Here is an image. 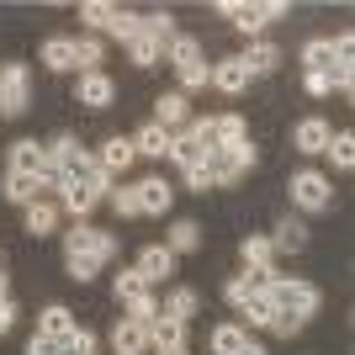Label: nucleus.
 <instances>
[{
	"label": "nucleus",
	"mask_w": 355,
	"mask_h": 355,
	"mask_svg": "<svg viewBox=\"0 0 355 355\" xmlns=\"http://www.w3.org/2000/svg\"><path fill=\"white\" fill-rule=\"evenodd\" d=\"M0 302H6V270H0Z\"/></svg>",
	"instance_id": "obj_55"
},
{
	"label": "nucleus",
	"mask_w": 355,
	"mask_h": 355,
	"mask_svg": "<svg viewBox=\"0 0 355 355\" xmlns=\"http://www.w3.org/2000/svg\"><path fill=\"white\" fill-rule=\"evenodd\" d=\"M64 266H69V276H74V282H90V276L101 270L96 260H90V254H64Z\"/></svg>",
	"instance_id": "obj_47"
},
{
	"label": "nucleus",
	"mask_w": 355,
	"mask_h": 355,
	"mask_svg": "<svg viewBox=\"0 0 355 355\" xmlns=\"http://www.w3.org/2000/svg\"><path fill=\"white\" fill-rule=\"evenodd\" d=\"M302 85H308V96H318V101H324L329 90H334V80H329V74H302Z\"/></svg>",
	"instance_id": "obj_49"
},
{
	"label": "nucleus",
	"mask_w": 355,
	"mask_h": 355,
	"mask_svg": "<svg viewBox=\"0 0 355 355\" xmlns=\"http://www.w3.org/2000/svg\"><path fill=\"white\" fill-rule=\"evenodd\" d=\"M239 64L250 69V80H254V74H270L276 64H282V48H276V43H260V37H254L250 53H239Z\"/></svg>",
	"instance_id": "obj_21"
},
{
	"label": "nucleus",
	"mask_w": 355,
	"mask_h": 355,
	"mask_svg": "<svg viewBox=\"0 0 355 355\" xmlns=\"http://www.w3.org/2000/svg\"><path fill=\"white\" fill-rule=\"evenodd\" d=\"M128 59H133L138 69H154V64L164 59V48H159V43H154V37H148V32H144V21H138V37H133V43H128Z\"/></svg>",
	"instance_id": "obj_26"
},
{
	"label": "nucleus",
	"mask_w": 355,
	"mask_h": 355,
	"mask_svg": "<svg viewBox=\"0 0 355 355\" xmlns=\"http://www.w3.org/2000/svg\"><path fill=\"white\" fill-rule=\"evenodd\" d=\"M164 250H170V254H191V250H202V228H196L191 218H175V223H170V234H164Z\"/></svg>",
	"instance_id": "obj_20"
},
{
	"label": "nucleus",
	"mask_w": 355,
	"mask_h": 355,
	"mask_svg": "<svg viewBox=\"0 0 355 355\" xmlns=\"http://www.w3.org/2000/svg\"><path fill=\"white\" fill-rule=\"evenodd\" d=\"M144 32H148V37H154L159 48H170V43H175V16H170V11H154V16H144Z\"/></svg>",
	"instance_id": "obj_35"
},
{
	"label": "nucleus",
	"mask_w": 355,
	"mask_h": 355,
	"mask_svg": "<svg viewBox=\"0 0 355 355\" xmlns=\"http://www.w3.org/2000/svg\"><path fill=\"white\" fill-rule=\"evenodd\" d=\"M59 355H96V334L74 324L69 334H64V340H59Z\"/></svg>",
	"instance_id": "obj_37"
},
{
	"label": "nucleus",
	"mask_w": 355,
	"mask_h": 355,
	"mask_svg": "<svg viewBox=\"0 0 355 355\" xmlns=\"http://www.w3.org/2000/svg\"><path fill=\"white\" fill-rule=\"evenodd\" d=\"M239 254H244V266H250V276H270V270H276V244H270L266 234H250Z\"/></svg>",
	"instance_id": "obj_15"
},
{
	"label": "nucleus",
	"mask_w": 355,
	"mask_h": 355,
	"mask_svg": "<svg viewBox=\"0 0 355 355\" xmlns=\"http://www.w3.org/2000/svg\"><path fill=\"white\" fill-rule=\"evenodd\" d=\"M133 148H138V154H144V159H170V133H164L159 122H148L144 133L133 138Z\"/></svg>",
	"instance_id": "obj_23"
},
{
	"label": "nucleus",
	"mask_w": 355,
	"mask_h": 355,
	"mask_svg": "<svg viewBox=\"0 0 355 355\" xmlns=\"http://www.w3.org/2000/svg\"><path fill=\"white\" fill-rule=\"evenodd\" d=\"M133 270L144 276V286H159L164 276H175V254L164 250V244H148V250L138 254V266H133Z\"/></svg>",
	"instance_id": "obj_9"
},
{
	"label": "nucleus",
	"mask_w": 355,
	"mask_h": 355,
	"mask_svg": "<svg viewBox=\"0 0 355 355\" xmlns=\"http://www.w3.org/2000/svg\"><path fill=\"white\" fill-rule=\"evenodd\" d=\"M254 292H260V282H254V276H234V282L223 286V297H228V302H234V308H244V302H250Z\"/></svg>",
	"instance_id": "obj_43"
},
{
	"label": "nucleus",
	"mask_w": 355,
	"mask_h": 355,
	"mask_svg": "<svg viewBox=\"0 0 355 355\" xmlns=\"http://www.w3.org/2000/svg\"><path fill=\"white\" fill-rule=\"evenodd\" d=\"M138 159V148H133V138H106L101 144V154H96V164H101L106 175L117 180V175H128V164Z\"/></svg>",
	"instance_id": "obj_11"
},
{
	"label": "nucleus",
	"mask_w": 355,
	"mask_h": 355,
	"mask_svg": "<svg viewBox=\"0 0 355 355\" xmlns=\"http://www.w3.org/2000/svg\"><path fill=\"white\" fill-rule=\"evenodd\" d=\"M122 308H128V324H154V318H159V302H154V292H138L133 302H122Z\"/></svg>",
	"instance_id": "obj_36"
},
{
	"label": "nucleus",
	"mask_w": 355,
	"mask_h": 355,
	"mask_svg": "<svg viewBox=\"0 0 355 355\" xmlns=\"http://www.w3.org/2000/svg\"><path fill=\"white\" fill-rule=\"evenodd\" d=\"M186 186H191L196 196H207V191H212V180H207V164H196V170H186Z\"/></svg>",
	"instance_id": "obj_48"
},
{
	"label": "nucleus",
	"mask_w": 355,
	"mask_h": 355,
	"mask_svg": "<svg viewBox=\"0 0 355 355\" xmlns=\"http://www.w3.org/2000/svg\"><path fill=\"white\" fill-rule=\"evenodd\" d=\"M228 21H234L244 37H254V32L266 27V21H276V16H286V0H266V6H239V0H223L218 6Z\"/></svg>",
	"instance_id": "obj_6"
},
{
	"label": "nucleus",
	"mask_w": 355,
	"mask_h": 355,
	"mask_svg": "<svg viewBox=\"0 0 355 355\" xmlns=\"http://www.w3.org/2000/svg\"><path fill=\"white\" fill-rule=\"evenodd\" d=\"M154 355H186V345H159Z\"/></svg>",
	"instance_id": "obj_53"
},
{
	"label": "nucleus",
	"mask_w": 355,
	"mask_h": 355,
	"mask_svg": "<svg viewBox=\"0 0 355 355\" xmlns=\"http://www.w3.org/2000/svg\"><path fill=\"white\" fill-rule=\"evenodd\" d=\"M11 324H16V308H11V297L0 302V334H11Z\"/></svg>",
	"instance_id": "obj_52"
},
{
	"label": "nucleus",
	"mask_w": 355,
	"mask_h": 355,
	"mask_svg": "<svg viewBox=\"0 0 355 355\" xmlns=\"http://www.w3.org/2000/svg\"><path fill=\"white\" fill-rule=\"evenodd\" d=\"M324 154H329L334 164H340V170H350V164H355V138H350V133H334Z\"/></svg>",
	"instance_id": "obj_41"
},
{
	"label": "nucleus",
	"mask_w": 355,
	"mask_h": 355,
	"mask_svg": "<svg viewBox=\"0 0 355 355\" xmlns=\"http://www.w3.org/2000/svg\"><path fill=\"white\" fill-rule=\"evenodd\" d=\"M112 350H117V355H144L148 350V329L117 318V329H112Z\"/></svg>",
	"instance_id": "obj_19"
},
{
	"label": "nucleus",
	"mask_w": 355,
	"mask_h": 355,
	"mask_svg": "<svg viewBox=\"0 0 355 355\" xmlns=\"http://www.w3.org/2000/svg\"><path fill=\"white\" fill-rule=\"evenodd\" d=\"M112 11H117V6H106V0H85V6H80V21L96 27V32H106L112 27Z\"/></svg>",
	"instance_id": "obj_39"
},
{
	"label": "nucleus",
	"mask_w": 355,
	"mask_h": 355,
	"mask_svg": "<svg viewBox=\"0 0 355 355\" xmlns=\"http://www.w3.org/2000/svg\"><path fill=\"white\" fill-rule=\"evenodd\" d=\"M164 59L175 64V69H191V64H202V43H196V37H186V32H175V43L164 48Z\"/></svg>",
	"instance_id": "obj_29"
},
{
	"label": "nucleus",
	"mask_w": 355,
	"mask_h": 355,
	"mask_svg": "<svg viewBox=\"0 0 355 355\" xmlns=\"http://www.w3.org/2000/svg\"><path fill=\"white\" fill-rule=\"evenodd\" d=\"M53 228H59V207H53V202H32L27 207V234H53Z\"/></svg>",
	"instance_id": "obj_32"
},
{
	"label": "nucleus",
	"mask_w": 355,
	"mask_h": 355,
	"mask_svg": "<svg viewBox=\"0 0 355 355\" xmlns=\"http://www.w3.org/2000/svg\"><path fill=\"white\" fill-rule=\"evenodd\" d=\"M32 101V74L27 64H6L0 69V117H21Z\"/></svg>",
	"instance_id": "obj_4"
},
{
	"label": "nucleus",
	"mask_w": 355,
	"mask_h": 355,
	"mask_svg": "<svg viewBox=\"0 0 355 355\" xmlns=\"http://www.w3.org/2000/svg\"><path fill=\"white\" fill-rule=\"evenodd\" d=\"M74 101L90 106V112H106V106L117 101V85H112V74H106V69L80 74V85H74Z\"/></svg>",
	"instance_id": "obj_7"
},
{
	"label": "nucleus",
	"mask_w": 355,
	"mask_h": 355,
	"mask_svg": "<svg viewBox=\"0 0 355 355\" xmlns=\"http://www.w3.org/2000/svg\"><path fill=\"white\" fill-rule=\"evenodd\" d=\"M207 154H212V148L202 144V138H196L191 128H180V133L170 138V159H175L180 170H196V164H207Z\"/></svg>",
	"instance_id": "obj_13"
},
{
	"label": "nucleus",
	"mask_w": 355,
	"mask_h": 355,
	"mask_svg": "<svg viewBox=\"0 0 355 355\" xmlns=\"http://www.w3.org/2000/svg\"><path fill=\"white\" fill-rule=\"evenodd\" d=\"M270 329H276L282 340H292L297 329H302V318H292V313H276V318H270Z\"/></svg>",
	"instance_id": "obj_50"
},
{
	"label": "nucleus",
	"mask_w": 355,
	"mask_h": 355,
	"mask_svg": "<svg viewBox=\"0 0 355 355\" xmlns=\"http://www.w3.org/2000/svg\"><path fill=\"white\" fill-rule=\"evenodd\" d=\"M154 122H159L164 133L175 138L180 128H186V122H191V106H186V96H180V90H164L159 101H154Z\"/></svg>",
	"instance_id": "obj_8"
},
{
	"label": "nucleus",
	"mask_w": 355,
	"mask_h": 355,
	"mask_svg": "<svg viewBox=\"0 0 355 355\" xmlns=\"http://www.w3.org/2000/svg\"><path fill=\"white\" fill-rule=\"evenodd\" d=\"M43 64L53 74H69L74 69V37H48L43 43Z\"/></svg>",
	"instance_id": "obj_25"
},
{
	"label": "nucleus",
	"mask_w": 355,
	"mask_h": 355,
	"mask_svg": "<svg viewBox=\"0 0 355 355\" xmlns=\"http://www.w3.org/2000/svg\"><path fill=\"white\" fill-rule=\"evenodd\" d=\"M101 59H106V48H101V37H74V69H80V74H90V69H101Z\"/></svg>",
	"instance_id": "obj_30"
},
{
	"label": "nucleus",
	"mask_w": 355,
	"mask_h": 355,
	"mask_svg": "<svg viewBox=\"0 0 355 355\" xmlns=\"http://www.w3.org/2000/svg\"><path fill=\"white\" fill-rule=\"evenodd\" d=\"M196 308H202V297H196L191 286H175V292L164 297V313H170V318H180V324H186V318H196Z\"/></svg>",
	"instance_id": "obj_31"
},
{
	"label": "nucleus",
	"mask_w": 355,
	"mask_h": 355,
	"mask_svg": "<svg viewBox=\"0 0 355 355\" xmlns=\"http://www.w3.org/2000/svg\"><path fill=\"white\" fill-rule=\"evenodd\" d=\"M74 154H80V138L74 133H59L53 144H48V164H69Z\"/></svg>",
	"instance_id": "obj_44"
},
{
	"label": "nucleus",
	"mask_w": 355,
	"mask_h": 355,
	"mask_svg": "<svg viewBox=\"0 0 355 355\" xmlns=\"http://www.w3.org/2000/svg\"><path fill=\"white\" fill-rule=\"evenodd\" d=\"M329 64H334V43H329V37L302 43V69H308V74H329Z\"/></svg>",
	"instance_id": "obj_27"
},
{
	"label": "nucleus",
	"mask_w": 355,
	"mask_h": 355,
	"mask_svg": "<svg viewBox=\"0 0 355 355\" xmlns=\"http://www.w3.org/2000/svg\"><path fill=\"white\" fill-rule=\"evenodd\" d=\"M329 138H334V128H329L324 117H302V122H297V133H292V148H302V154H324Z\"/></svg>",
	"instance_id": "obj_14"
},
{
	"label": "nucleus",
	"mask_w": 355,
	"mask_h": 355,
	"mask_svg": "<svg viewBox=\"0 0 355 355\" xmlns=\"http://www.w3.org/2000/svg\"><path fill=\"white\" fill-rule=\"evenodd\" d=\"M260 292H266V302H270L276 313H292V318H302V324H308L313 313H318V302H324L313 282H286V276L260 282Z\"/></svg>",
	"instance_id": "obj_1"
},
{
	"label": "nucleus",
	"mask_w": 355,
	"mask_h": 355,
	"mask_svg": "<svg viewBox=\"0 0 355 355\" xmlns=\"http://www.w3.org/2000/svg\"><path fill=\"white\" fill-rule=\"evenodd\" d=\"M6 202H16V207H32V202H37V191H32V175H11V170H6Z\"/></svg>",
	"instance_id": "obj_38"
},
{
	"label": "nucleus",
	"mask_w": 355,
	"mask_h": 355,
	"mask_svg": "<svg viewBox=\"0 0 355 355\" xmlns=\"http://www.w3.org/2000/svg\"><path fill=\"white\" fill-rule=\"evenodd\" d=\"M244 138H250V128H244V117H234V112H223V117L207 122V144L212 148H234V144H244Z\"/></svg>",
	"instance_id": "obj_16"
},
{
	"label": "nucleus",
	"mask_w": 355,
	"mask_h": 355,
	"mask_svg": "<svg viewBox=\"0 0 355 355\" xmlns=\"http://www.w3.org/2000/svg\"><path fill=\"white\" fill-rule=\"evenodd\" d=\"M250 170H254L250 138H244V144H234V148H212V154H207V180H212V186H239Z\"/></svg>",
	"instance_id": "obj_2"
},
{
	"label": "nucleus",
	"mask_w": 355,
	"mask_h": 355,
	"mask_svg": "<svg viewBox=\"0 0 355 355\" xmlns=\"http://www.w3.org/2000/svg\"><path fill=\"white\" fill-rule=\"evenodd\" d=\"M212 85H218L223 96H244V90H250V69L239 59H223V64H212Z\"/></svg>",
	"instance_id": "obj_18"
},
{
	"label": "nucleus",
	"mask_w": 355,
	"mask_h": 355,
	"mask_svg": "<svg viewBox=\"0 0 355 355\" xmlns=\"http://www.w3.org/2000/svg\"><path fill=\"white\" fill-rule=\"evenodd\" d=\"M286 191H292V202L302 212H329V202H334V186H329V175H318V170H297Z\"/></svg>",
	"instance_id": "obj_5"
},
{
	"label": "nucleus",
	"mask_w": 355,
	"mask_h": 355,
	"mask_svg": "<svg viewBox=\"0 0 355 355\" xmlns=\"http://www.w3.org/2000/svg\"><path fill=\"white\" fill-rule=\"evenodd\" d=\"M138 21H144V16H133V11H122V6H117L106 32H112V37H122V43H133V37H138Z\"/></svg>",
	"instance_id": "obj_42"
},
{
	"label": "nucleus",
	"mask_w": 355,
	"mask_h": 355,
	"mask_svg": "<svg viewBox=\"0 0 355 355\" xmlns=\"http://www.w3.org/2000/svg\"><path fill=\"white\" fill-rule=\"evenodd\" d=\"M244 345H250L244 324H218V329H212V355H239Z\"/></svg>",
	"instance_id": "obj_28"
},
{
	"label": "nucleus",
	"mask_w": 355,
	"mask_h": 355,
	"mask_svg": "<svg viewBox=\"0 0 355 355\" xmlns=\"http://www.w3.org/2000/svg\"><path fill=\"white\" fill-rule=\"evenodd\" d=\"M96 202H101V196L90 191V186H80V180H69V186H64V191H59V207L69 212L74 223H85L90 212H96Z\"/></svg>",
	"instance_id": "obj_17"
},
{
	"label": "nucleus",
	"mask_w": 355,
	"mask_h": 355,
	"mask_svg": "<svg viewBox=\"0 0 355 355\" xmlns=\"http://www.w3.org/2000/svg\"><path fill=\"white\" fill-rule=\"evenodd\" d=\"M64 254H90L96 266H106V260L117 254V234H106V228H90V223H74L69 234H64Z\"/></svg>",
	"instance_id": "obj_3"
},
{
	"label": "nucleus",
	"mask_w": 355,
	"mask_h": 355,
	"mask_svg": "<svg viewBox=\"0 0 355 355\" xmlns=\"http://www.w3.org/2000/svg\"><path fill=\"white\" fill-rule=\"evenodd\" d=\"M27 355H59V340H48V334H32V340H27Z\"/></svg>",
	"instance_id": "obj_51"
},
{
	"label": "nucleus",
	"mask_w": 355,
	"mask_h": 355,
	"mask_svg": "<svg viewBox=\"0 0 355 355\" xmlns=\"http://www.w3.org/2000/svg\"><path fill=\"white\" fill-rule=\"evenodd\" d=\"M43 170H48V148L37 138L11 144V175H43Z\"/></svg>",
	"instance_id": "obj_12"
},
{
	"label": "nucleus",
	"mask_w": 355,
	"mask_h": 355,
	"mask_svg": "<svg viewBox=\"0 0 355 355\" xmlns=\"http://www.w3.org/2000/svg\"><path fill=\"white\" fill-rule=\"evenodd\" d=\"M180 74V96H186V90H207L212 85V69L207 64H191V69H175Z\"/></svg>",
	"instance_id": "obj_45"
},
{
	"label": "nucleus",
	"mask_w": 355,
	"mask_h": 355,
	"mask_svg": "<svg viewBox=\"0 0 355 355\" xmlns=\"http://www.w3.org/2000/svg\"><path fill=\"white\" fill-rule=\"evenodd\" d=\"M133 191H138V212H148V218H164V212H170V202H175V191L164 186V175L138 180Z\"/></svg>",
	"instance_id": "obj_10"
},
{
	"label": "nucleus",
	"mask_w": 355,
	"mask_h": 355,
	"mask_svg": "<svg viewBox=\"0 0 355 355\" xmlns=\"http://www.w3.org/2000/svg\"><path fill=\"white\" fill-rule=\"evenodd\" d=\"M106 202H112V212H117V218H138V191H133V186H112V191H106Z\"/></svg>",
	"instance_id": "obj_40"
},
{
	"label": "nucleus",
	"mask_w": 355,
	"mask_h": 355,
	"mask_svg": "<svg viewBox=\"0 0 355 355\" xmlns=\"http://www.w3.org/2000/svg\"><path fill=\"white\" fill-rule=\"evenodd\" d=\"M239 318H244V324H250V329H270V318H276V308H270V302H266V292H254L250 302L239 308Z\"/></svg>",
	"instance_id": "obj_34"
},
{
	"label": "nucleus",
	"mask_w": 355,
	"mask_h": 355,
	"mask_svg": "<svg viewBox=\"0 0 355 355\" xmlns=\"http://www.w3.org/2000/svg\"><path fill=\"white\" fill-rule=\"evenodd\" d=\"M69 329H74V313L64 308V302H53V308L37 313V334H48V340H64Z\"/></svg>",
	"instance_id": "obj_24"
},
{
	"label": "nucleus",
	"mask_w": 355,
	"mask_h": 355,
	"mask_svg": "<svg viewBox=\"0 0 355 355\" xmlns=\"http://www.w3.org/2000/svg\"><path fill=\"white\" fill-rule=\"evenodd\" d=\"M159 345H186V324L170 318L164 308H159V318L148 324V350H159Z\"/></svg>",
	"instance_id": "obj_22"
},
{
	"label": "nucleus",
	"mask_w": 355,
	"mask_h": 355,
	"mask_svg": "<svg viewBox=\"0 0 355 355\" xmlns=\"http://www.w3.org/2000/svg\"><path fill=\"white\" fill-rule=\"evenodd\" d=\"M112 286H117V302H133L138 292H148V286H144V276H138V270H122V276H112Z\"/></svg>",
	"instance_id": "obj_46"
},
{
	"label": "nucleus",
	"mask_w": 355,
	"mask_h": 355,
	"mask_svg": "<svg viewBox=\"0 0 355 355\" xmlns=\"http://www.w3.org/2000/svg\"><path fill=\"white\" fill-rule=\"evenodd\" d=\"M239 355H266V350H260V345H244V350H239Z\"/></svg>",
	"instance_id": "obj_54"
},
{
	"label": "nucleus",
	"mask_w": 355,
	"mask_h": 355,
	"mask_svg": "<svg viewBox=\"0 0 355 355\" xmlns=\"http://www.w3.org/2000/svg\"><path fill=\"white\" fill-rule=\"evenodd\" d=\"M270 244H276V250H302V244H308V228H302V223H297V218H282V223H276V239H270Z\"/></svg>",
	"instance_id": "obj_33"
}]
</instances>
